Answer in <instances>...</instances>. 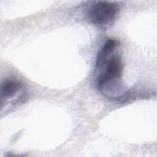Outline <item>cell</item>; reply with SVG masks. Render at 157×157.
Here are the masks:
<instances>
[{
  "mask_svg": "<svg viewBox=\"0 0 157 157\" xmlns=\"http://www.w3.org/2000/svg\"><path fill=\"white\" fill-rule=\"evenodd\" d=\"M119 10V6L116 3L99 1L90 8L88 16L92 23L104 26L112 23L115 19Z\"/></svg>",
  "mask_w": 157,
  "mask_h": 157,
  "instance_id": "cell-1",
  "label": "cell"
},
{
  "mask_svg": "<svg viewBox=\"0 0 157 157\" xmlns=\"http://www.w3.org/2000/svg\"><path fill=\"white\" fill-rule=\"evenodd\" d=\"M103 67H105V69L97 80L98 88L101 91L108 83L121 78L123 67L121 58L118 55L111 56Z\"/></svg>",
  "mask_w": 157,
  "mask_h": 157,
  "instance_id": "cell-2",
  "label": "cell"
},
{
  "mask_svg": "<svg viewBox=\"0 0 157 157\" xmlns=\"http://www.w3.org/2000/svg\"><path fill=\"white\" fill-rule=\"evenodd\" d=\"M118 45V42L113 39H109L106 40L102 48L98 53L96 58V66L101 67L111 56V53Z\"/></svg>",
  "mask_w": 157,
  "mask_h": 157,
  "instance_id": "cell-3",
  "label": "cell"
},
{
  "mask_svg": "<svg viewBox=\"0 0 157 157\" xmlns=\"http://www.w3.org/2000/svg\"><path fill=\"white\" fill-rule=\"evenodd\" d=\"M23 87V85L14 80H7L2 83L1 86V101H5L14 96Z\"/></svg>",
  "mask_w": 157,
  "mask_h": 157,
  "instance_id": "cell-4",
  "label": "cell"
}]
</instances>
